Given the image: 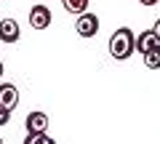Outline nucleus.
Segmentation results:
<instances>
[{"label":"nucleus","mask_w":160,"mask_h":144,"mask_svg":"<svg viewBox=\"0 0 160 144\" xmlns=\"http://www.w3.org/2000/svg\"><path fill=\"white\" fill-rule=\"evenodd\" d=\"M133 40H136V35H133L128 27L115 29V32H112V37H109V56H112V59H118V62H126V59L131 56L133 51H136Z\"/></svg>","instance_id":"1"},{"label":"nucleus","mask_w":160,"mask_h":144,"mask_svg":"<svg viewBox=\"0 0 160 144\" xmlns=\"http://www.w3.org/2000/svg\"><path fill=\"white\" fill-rule=\"evenodd\" d=\"M53 22V13L48 6H32L29 8V27L32 29H48Z\"/></svg>","instance_id":"2"},{"label":"nucleus","mask_w":160,"mask_h":144,"mask_svg":"<svg viewBox=\"0 0 160 144\" xmlns=\"http://www.w3.org/2000/svg\"><path fill=\"white\" fill-rule=\"evenodd\" d=\"M75 29H78V35L80 37H93V35L99 32V19H96V13H80L78 16V22H75Z\"/></svg>","instance_id":"3"},{"label":"nucleus","mask_w":160,"mask_h":144,"mask_svg":"<svg viewBox=\"0 0 160 144\" xmlns=\"http://www.w3.org/2000/svg\"><path fill=\"white\" fill-rule=\"evenodd\" d=\"M0 107L8 112H13L19 107V88L11 83H0Z\"/></svg>","instance_id":"4"},{"label":"nucleus","mask_w":160,"mask_h":144,"mask_svg":"<svg viewBox=\"0 0 160 144\" xmlns=\"http://www.w3.org/2000/svg\"><path fill=\"white\" fill-rule=\"evenodd\" d=\"M19 37H22V27H19V22L16 19H3L0 22V40L3 43H16Z\"/></svg>","instance_id":"5"},{"label":"nucleus","mask_w":160,"mask_h":144,"mask_svg":"<svg viewBox=\"0 0 160 144\" xmlns=\"http://www.w3.org/2000/svg\"><path fill=\"white\" fill-rule=\"evenodd\" d=\"M24 126H27V133H46L51 123H48L46 112H29L27 120H24Z\"/></svg>","instance_id":"6"},{"label":"nucleus","mask_w":160,"mask_h":144,"mask_svg":"<svg viewBox=\"0 0 160 144\" xmlns=\"http://www.w3.org/2000/svg\"><path fill=\"white\" fill-rule=\"evenodd\" d=\"M133 46H136V51L142 53H147V51H152V48H158L160 43H158V37L152 35V29H144V32H139V37L133 40Z\"/></svg>","instance_id":"7"},{"label":"nucleus","mask_w":160,"mask_h":144,"mask_svg":"<svg viewBox=\"0 0 160 144\" xmlns=\"http://www.w3.org/2000/svg\"><path fill=\"white\" fill-rule=\"evenodd\" d=\"M88 3L91 0H62V6L67 13H72V16H80V13L88 11Z\"/></svg>","instance_id":"8"},{"label":"nucleus","mask_w":160,"mask_h":144,"mask_svg":"<svg viewBox=\"0 0 160 144\" xmlns=\"http://www.w3.org/2000/svg\"><path fill=\"white\" fill-rule=\"evenodd\" d=\"M144 67L147 69H160V46L144 53Z\"/></svg>","instance_id":"9"},{"label":"nucleus","mask_w":160,"mask_h":144,"mask_svg":"<svg viewBox=\"0 0 160 144\" xmlns=\"http://www.w3.org/2000/svg\"><path fill=\"white\" fill-rule=\"evenodd\" d=\"M24 144H56V142H53L48 133H27Z\"/></svg>","instance_id":"10"},{"label":"nucleus","mask_w":160,"mask_h":144,"mask_svg":"<svg viewBox=\"0 0 160 144\" xmlns=\"http://www.w3.org/2000/svg\"><path fill=\"white\" fill-rule=\"evenodd\" d=\"M8 120H11V112H8V110H3V107H0V126H6Z\"/></svg>","instance_id":"11"},{"label":"nucleus","mask_w":160,"mask_h":144,"mask_svg":"<svg viewBox=\"0 0 160 144\" xmlns=\"http://www.w3.org/2000/svg\"><path fill=\"white\" fill-rule=\"evenodd\" d=\"M152 35H155V37H158V43H160V19H158V22H155V27H152Z\"/></svg>","instance_id":"12"},{"label":"nucleus","mask_w":160,"mask_h":144,"mask_svg":"<svg viewBox=\"0 0 160 144\" xmlns=\"http://www.w3.org/2000/svg\"><path fill=\"white\" fill-rule=\"evenodd\" d=\"M142 6H155V3H160V0H139Z\"/></svg>","instance_id":"13"},{"label":"nucleus","mask_w":160,"mask_h":144,"mask_svg":"<svg viewBox=\"0 0 160 144\" xmlns=\"http://www.w3.org/2000/svg\"><path fill=\"white\" fill-rule=\"evenodd\" d=\"M0 77H3V62H0Z\"/></svg>","instance_id":"14"},{"label":"nucleus","mask_w":160,"mask_h":144,"mask_svg":"<svg viewBox=\"0 0 160 144\" xmlns=\"http://www.w3.org/2000/svg\"><path fill=\"white\" fill-rule=\"evenodd\" d=\"M0 144H6V142H3V136H0Z\"/></svg>","instance_id":"15"}]
</instances>
